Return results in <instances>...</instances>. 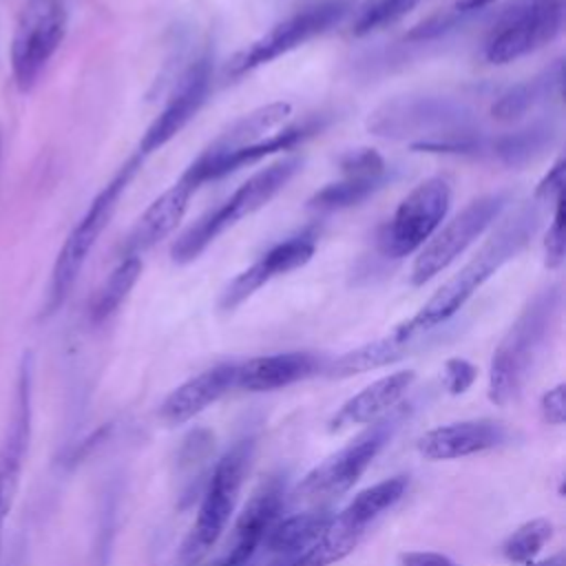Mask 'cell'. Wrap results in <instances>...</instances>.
<instances>
[{
  "mask_svg": "<svg viewBox=\"0 0 566 566\" xmlns=\"http://www.w3.org/2000/svg\"><path fill=\"white\" fill-rule=\"evenodd\" d=\"M66 33L64 0H24L11 44V66L22 93L31 91Z\"/></svg>",
  "mask_w": 566,
  "mask_h": 566,
  "instance_id": "obj_12",
  "label": "cell"
},
{
  "mask_svg": "<svg viewBox=\"0 0 566 566\" xmlns=\"http://www.w3.org/2000/svg\"><path fill=\"white\" fill-rule=\"evenodd\" d=\"M321 128V122L316 119H307V122H301V124H294V126H283L281 130H276L274 135H270L268 139H263L261 144L256 146H250V148H243L199 172H188L184 170L181 177L188 179L195 188H199L201 184L210 181V179H219L232 170H239L241 166H252L274 153H281V150H292L294 146H298L301 142H305L310 135H314L316 130Z\"/></svg>",
  "mask_w": 566,
  "mask_h": 566,
  "instance_id": "obj_23",
  "label": "cell"
},
{
  "mask_svg": "<svg viewBox=\"0 0 566 566\" xmlns=\"http://www.w3.org/2000/svg\"><path fill=\"white\" fill-rule=\"evenodd\" d=\"M418 2L420 0H363L354 18L352 33L360 38L380 31L405 18Z\"/></svg>",
  "mask_w": 566,
  "mask_h": 566,
  "instance_id": "obj_30",
  "label": "cell"
},
{
  "mask_svg": "<svg viewBox=\"0 0 566 566\" xmlns=\"http://www.w3.org/2000/svg\"><path fill=\"white\" fill-rule=\"evenodd\" d=\"M210 84H212V62L208 55H201L181 73L168 102L142 135L137 146V155L142 159L164 148L177 133L184 130V126L206 104Z\"/></svg>",
  "mask_w": 566,
  "mask_h": 566,
  "instance_id": "obj_13",
  "label": "cell"
},
{
  "mask_svg": "<svg viewBox=\"0 0 566 566\" xmlns=\"http://www.w3.org/2000/svg\"><path fill=\"white\" fill-rule=\"evenodd\" d=\"M301 166L303 159L292 155L248 177L221 206L201 214L175 239V243L170 245L172 261L179 265L195 261L219 234L239 223L243 217L261 210L279 190L285 188V184L301 170Z\"/></svg>",
  "mask_w": 566,
  "mask_h": 566,
  "instance_id": "obj_3",
  "label": "cell"
},
{
  "mask_svg": "<svg viewBox=\"0 0 566 566\" xmlns=\"http://www.w3.org/2000/svg\"><path fill=\"white\" fill-rule=\"evenodd\" d=\"M2 524H4V522L0 520V539H2Z\"/></svg>",
  "mask_w": 566,
  "mask_h": 566,
  "instance_id": "obj_41",
  "label": "cell"
},
{
  "mask_svg": "<svg viewBox=\"0 0 566 566\" xmlns=\"http://www.w3.org/2000/svg\"><path fill=\"white\" fill-rule=\"evenodd\" d=\"M564 177H566V161L564 157H559L551 168L548 172L539 179V184L535 186V192H533V201L535 203H551L555 206L557 201L564 199Z\"/></svg>",
  "mask_w": 566,
  "mask_h": 566,
  "instance_id": "obj_34",
  "label": "cell"
},
{
  "mask_svg": "<svg viewBox=\"0 0 566 566\" xmlns=\"http://www.w3.org/2000/svg\"><path fill=\"white\" fill-rule=\"evenodd\" d=\"M424 338V336H422ZM420 336H409L402 329L394 327L387 336L365 343L343 356H338L334 363L325 367V374L332 378H347L354 374H365L385 365H391L405 356H409L418 343L422 340Z\"/></svg>",
  "mask_w": 566,
  "mask_h": 566,
  "instance_id": "obj_24",
  "label": "cell"
},
{
  "mask_svg": "<svg viewBox=\"0 0 566 566\" xmlns=\"http://www.w3.org/2000/svg\"><path fill=\"white\" fill-rule=\"evenodd\" d=\"M562 80H564V64L562 60H555L553 66H548L544 73L520 82L511 86L506 93L497 97V102L491 106V113L500 122H513L533 111L537 104L551 99V95L562 93Z\"/></svg>",
  "mask_w": 566,
  "mask_h": 566,
  "instance_id": "obj_26",
  "label": "cell"
},
{
  "mask_svg": "<svg viewBox=\"0 0 566 566\" xmlns=\"http://www.w3.org/2000/svg\"><path fill=\"white\" fill-rule=\"evenodd\" d=\"M491 2H493V0H458V2L449 9V15H451V20L455 22V18L467 15V13H473V11H478V9H482V7L491 4Z\"/></svg>",
  "mask_w": 566,
  "mask_h": 566,
  "instance_id": "obj_38",
  "label": "cell"
},
{
  "mask_svg": "<svg viewBox=\"0 0 566 566\" xmlns=\"http://www.w3.org/2000/svg\"><path fill=\"white\" fill-rule=\"evenodd\" d=\"M400 566H458L451 557L433 551H407L398 557Z\"/></svg>",
  "mask_w": 566,
  "mask_h": 566,
  "instance_id": "obj_37",
  "label": "cell"
},
{
  "mask_svg": "<svg viewBox=\"0 0 566 566\" xmlns=\"http://www.w3.org/2000/svg\"><path fill=\"white\" fill-rule=\"evenodd\" d=\"M318 234L314 228H305L276 245H272L265 254H261L250 268L241 270L221 292L219 307L230 312L239 307L243 301H248L256 290H261L265 283L294 272L303 268L316 252Z\"/></svg>",
  "mask_w": 566,
  "mask_h": 566,
  "instance_id": "obj_14",
  "label": "cell"
},
{
  "mask_svg": "<svg viewBox=\"0 0 566 566\" xmlns=\"http://www.w3.org/2000/svg\"><path fill=\"white\" fill-rule=\"evenodd\" d=\"M564 13V0H511L484 35V60L509 64L539 51L562 33Z\"/></svg>",
  "mask_w": 566,
  "mask_h": 566,
  "instance_id": "obj_7",
  "label": "cell"
},
{
  "mask_svg": "<svg viewBox=\"0 0 566 566\" xmlns=\"http://www.w3.org/2000/svg\"><path fill=\"white\" fill-rule=\"evenodd\" d=\"M292 559H294V557H281L279 562H274V564H270V566H290Z\"/></svg>",
  "mask_w": 566,
  "mask_h": 566,
  "instance_id": "obj_40",
  "label": "cell"
},
{
  "mask_svg": "<svg viewBox=\"0 0 566 566\" xmlns=\"http://www.w3.org/2000/svg\"><path fill=\"white\" fill-rule=\"evenodd\" d=\"M553 137V128H542V126H533L526 130H517L511 135L500 137L491 150L511 166L524 164L528 159H533L535 153H539L542 148H546V144H551Z\"/></svg>",
  "mask_w": 566,
  "mask_h": 566,
  "instance_id": "obj_31",
  "label": "cell"
},
{
  "mask_svg": "<svg viewBox=\"0 0 566 566\" xmlns=\"http://www.w3.org/2000/svg\"><path fill=\"white\" fill-rule=\"evenodd\" d=\"M142 157L135 153L115 175L113 179L95 195V199L91 201V206L86 208L84 217L77 221V226L69 232V237L64 239L57 259L53 263V272H51V285H49V298H46V314H53L69 296L71 287L75 285L91 250L95 248L97 239L102 237V232L106 230L117 201L122 197V192L126 190V186L130 184V179L135 177V172L142 166Z\"/></svg>",
  "mask_w": 566,
  "mask_h": 566,
  "instance_id": "obj_6",
  "label": "cell"
},
{
  "mask_svg": "<svg viewBox=\"0 0 566 566\" xmlns=\"http://www.w3.org/2000/svg\"><path fill=\"white\" fill-rule=\"evenodd\" d=\"M352 9V0H323L298 9L285 20L276 22L261 38L250 42L245 49L234 53L226 64V77H241L272 60L298 49L301 44L323 35L334 24H338L347 11Z\"/></svg>",
  "mask_w": 566,
  "mask_h": 566,
  "instance_id": "obj_9",
  "label": "cell"
},
{
  "mask_svg": "<svg viewBox=\"0 0 566 566\" xmlns=\"http://www.w3.org/2000/svg\"><path fill=\"white\" fill-rule=\"evenodd\" d=\"M338 168L343 175H358V177H374L387 179V164L382 155L374 148H354L338 157Z\"/></svg>",
  "mask_w": 566,
  "mask_h": 566,
  "instance_id": "obj_32",
  "label": "cell"
},
{
  "mask_svg": "<svg viewBox=\"0 0 566 566\" xmlns=\"http://www.w3.org/2000/svg\"><path fill=\"white\" fill-rule=\"evenodd\" d=\"M506 440V427L495 420H460L436 427L420 436L418 451L427 460H455L500 447Z\"/></svg>",
  "mask_w": 566,
  "mask_h": 566,
  "instance_id": "obj_18",
  "label": "cell"
},
{
  "mask_svg": "<svg viewBox=\"0 0 566 566\" xmlns=\"http://www.w3.org/2000/svg\"><path fill=\"white\" fill-rule=\"evenodd\" d=\"M29 438H31V356L27 354L22 358L20 374H18L13 411H11L4 438L0 442V520L2 522L9 515L20 486Z\"/></svg>",
  "mask_w": 566,
  "mask_h": 566,
  "instance_id": "obj_15",
  "label": "cell"
},
{
  "mask_svg": "<svg viewBox=\"0 0 566 566\" xmlns=\"http://www.w3.org/2000/svg\"><path fill=\"white\" fill-rule=\"evenodd\" d=\"M542 413H544V420H548L551 424H564V420H566V387H564V382L555 385L553 389H548L542 396Z\"/></svg>",
  "mask_w": 566,
  "mask_h": 566,
  "instance_id": "obj_36",
  "label": "cell"
},
{
  "mask_svg": "<svg viewBox=\"0 0 566 566\" xmlns=\"http://www.w3.org/2000/svg\"><path fill=\"white\" fill-rule=\"evenodd\" d=\"M566 239H564V210L562 201L553 206V219L544 234V265L548 270H557L564 263Z\"/></svg>",
  "mask_w": 566,
  "mask_h": 566,
  "instance_id": "obj_33",
  "label": "cell"
},
{
  "mask_svg": "<svg viewBox=\"0 0 566 566\" xmlns=\"http://www.w3.org/2000/svg\"><path fill=\"white\" fill-rule=\"evenodd\" d=\"M562 312V287L539 290L517 314L493 352L489 369V400L504 407L513 402L546 347Z\"/></svg>",
  "mask_w": 566,
  "mask_h": 566,
  "instance_id": "obj_2",
  "label": "cell"
},
{
  "mask_svg": "<svg viewBox=\"0 0 566 566\" xmlns=\"http://www.w3.org/2000/svg\"><path fill=\"white\" fill-rule=\"evenodd\" d=\"M409 413L411 405L398 402L385 416L374 420L352 442H347L343 449H338L321 464H316L312 471H307L305 478L292 491V502L323 506L325 502L347 493L367 471V467L374 462L380 449L394 438V433Z\"/></svg>",
  "mask_w": 566,
  "mask_h": 566,
  "instance_id": "obj_4",
  "label": "cell"
},
{
  "mask_svg": "<svg viewBox=\"0 0 566 566\" xmlns=\"http://www.w3.org/2000/svg\"><path fill=\"white\" fill-rule=\"evenodd\" d=\"M234 374L237 363H219L188 378L164 398L159 405V418L170 427L188 422L208 405L217 402L234 385Z\"/></svg>",
  "mask_w": 566,
  "mask_h": 566,
  "instance_id": "obj_20",
  "label": "cell"
},
{
  "mask_svg": "<svg viewBox=\"0 0 566 566\" xmlns=\"http://www.w3.org/2000/svg\"><path fill=\"white\" fill-rule=\"evenodd\" d=\"M478 376V369L475 365H471L469 360L464 358H449L444 363V371H442V382H444V389L451 394V396H460L464 394L473 380Z\"/></svg>",
  "mask_w": 566,
  "mask_h": 566,
  "instance_id": "obj_35",
  "label": "cell"
},
{
  "mask_svg": "<svg viewBox=\"0 0 566 566\" xmlns=\"http://www.w3.org/2000/svg\"><path fill=\"white\" fill-rule=\"evenodd\" d=\"M551 535H553V524L548 520L537 517V520L524 522L504 539L502 555L511 564H528L544 548Z\"/></svg>",
  "mask_w": 566,
  "mask_h": 566,
  "instance_id": "obj_29",
  "label": "cell"
},
{
  "mask_svg": "<svg viewBox=\"0 0 566 566\" xmlns=\"http://www.w3.org/2000/svg\"><path fill=\"white\" fill-rule=\"evenodd\" d=\"M537 206L539 203L528 201L506 214L484 245L451 279H447L413 316L396 327L409 336H424L455 316L502 265L526 248L539 223Z\"/></svg>",
  "mask_w": 566,
  "mask_h": 566,
  "instance_id": "obj_1",
  "label": "cell"
},
{
  "mask_svg": "<svg viewBox=\"0 0 566 566\" xmlns=\"http://www.w3.org/2000/svg\"><path fill=\"white\" fill-rule=\"evenodd\" d=\"M524 566H566V557H564V553H557L553 557H546V559H539V562H528Z\"/></svg>",
  "mask_w": 566,
  "mask_h": 566,
  "instance_id": "obj_39",
  "label": "cell"
},
{
  "mask_svg": "<svg viewBox=\"0 0 566 566\" xmlns=\"http://www.w3.org/2000/svg\"><path fill=\"white\" fill-rule=\"evenodd\" d=\"M451 206V184L447 177H429L420 181L394 210L385 223L378 243L391 259L418 252L431 234L442 226Z\"/></svg>",
  "mask_w": 566,
  "mask_h": 566,
  "instance_id": "obj_11",
  "label": "cell"
},
{
  "mask_svg": "<svg viewBox=\"0 0 566 566\" xmlns=\"http://www.w3.org/2000/svg\"><path fill=\"white\" fill-rule=\"evenodd\" d=\"M413 380L416 371L411 369H400L374 380L340 405V409L329 420V431L336 433L354 424H371L402 400Z\"/></svg>",
  "mask_w": 566,
  "mask_h": 566,
  "instance_id": "obj_22",
  "label": "cell"
},
{
  "mask_svg": "<svg viewBox=\"0 0 566 566\" xmlns=\"http://www.w3.org/2000/svg\"><path fill=\"white\" fill-rule=\"evenodd\" d=\"M252 458V438L237 440L214 464L197 511V520L179 548L181 566H197L217 544L239 500L243 475Z\"/></svg>",
  "mask_w": 566,
  "mask_h": 566,
  "instance_id": "obj_5",
  "label": "cell"
},
{
  "mask_svg": "<svg viewBox=\"0 0 566 566\" xmlns=\"http://www.w3.org/2000/svg\"><path fill=\"white\" fill-rule=\"evenodd\" d=\"M323 369L316 354L310 352H283L270 356H256L237 365L234 385L245 391H274L298 380H305Z\"/></svg>",
  "mask_w": 566,
  "mask_h": 566,
  "instance_id": "obj_21",
  "label": "cell"
},
{
  "mask_svg": "<svg viewBox=\"0 0 566 566\" xmlns=\"http://www.w3.org/2000/svg\"><path fill=\"white\" fill-rule=\"evenodd\" d=\"M407 478L394 475L363 489L338 515H332L323 535L290 566H329L347 557L365 537L367 528L389 511L407 491Z\"/></svg>",
  "mask_w": 566,
  "mask_h": 566,
  "instance_id": "obj_8",
  "label": "cell"
},
{
  "mask_svg": "<svg viewBox=\"0 0 566 566\" xmlns=\"http://www.w3.org/2000/svg\"><path fill=\"white\" fill-rule=\"evenodd\" d=\"M142 274V259L139 256H122V261L113 268L106 276L102 287L95 292L91 301V318L93 323L106 321L117 307L126 301L128 292L135 287Z\"/></svg>",
  "mask_w": 566,
  "mask_h": 566,
  "instance_id": "obj_27",
  "label": "cell"
},
{
  "mask_svg": "<svg viewBox=\"0 0 566 566\" xmlns=\"http://www.w3.org/2000/svg\"><path fill=\"white\" fill-rule=\"evenodd\" d=\"M506 203V192H489L469 201L418 250V256L411 265V283L424 285L427 281L444 272L458 256L464 254L471 243H475L495 223Z\"/></svg>",
  "mask_w": 566,
  "mask_h": 566,
  "instance_id": "obj_10",
  "label": "cell"
},
{
  "mask_svg": "<svg viewBox=\"0 0 566 566\" xmlns=\"http://www.w3.org/2000/svg\"><path fill=\"white\" fill-rule=\"evenodd\" d=\"M385 179H374V177H358V175H343L340 181L325 184L321 190H316L307 199L310 210L318 212H334V210H345L352 206H358L367 197H371Z\"/></svg>",
  "mask_w": 566,
  "mask_h": 566,
  "instance_id": "obj_28",
  "label": "cell"
},
{
  "mask_svg": "<svg viewBox=\"0 0 566 566\" xmlns=\"http://www.w3.org/2000/svg\"><path fill=\"white\" fill-rule=\"evenodd\" d=\"M195 190L197 188L184 177H179L168 190H164L135 221L122 245V256H142L146 250L164 241L184 219Z\"/></svg>",
  "mask_w": 566,
  "mask_h": 566,
  "instance_id": "obj_19",
  "label": "cell"
},
{
  "mask_svg": "<svg viewBox=\"0 0 566 566\" xmlns=\"http://www.w3.org/2000/svg\"><path fill=\"white\" fill-rule=\"evenodd\" d=\"M329 520H332V511L327 506L310 509L305 513L276 520L268 531L263 544L270 553L279 557H296L323 535Z\"/></svg>",
  "mask_w": 566,
  "mask_h": 566,
  "instance_id": "obj_25",
  "label": "cell"
},
{
  "mask_svg": "<svg viewBox=\"0 0 566 566\" xmlns=\"http://www.w3.org/2000/svg\"><path fill=\"white\" fill-rule=\"evenodd\" d=\"M290 115H292V106L287 102H270L265 106H259L241 115L226 130H221L186 170L199 172L243 148L261 144L263 139L281 130L283 124L290 119Z\"/></svg>",
  "mask_w": 566,
  "mask_h": 566,
  "instance_id": "obj_17",
  "label": "cell"
},
{
  "mask_svg": "<svg viewBox=\"0 0 566 566\" xmlns=\"http://www.w3.org/2000/svg\"><path fill=\"white\" fill-rule=\"evenodd\" d=\"M283 502H285V480L281 475L268 478L250 495L243 511L239 513L226 555L210 566H248L254 551L263 544L268 531L279 520Z\"/></svg>",
  "mask_w": 566,
  "mask_h": 566,
  "instance_id": "obj_16",
  "label": "cell"
}]
</instances>
